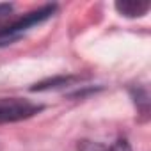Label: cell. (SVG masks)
Segmentation results:
<instances>
[{"label": "cell", "instance_id": "cell-1", "mask_svg": "<svg viewBox=\"0 0 151 151\" xmlns=\"http://www.w3.org/2000/svg\"><path fill=\"white\" fill-rule=\"evenodd\" d=\"M55 11H57V6H55V4H46V6H43V7L36 9V11H30V13L23 14L22 18L14 20L13 23H9V25L2 27V29H0V45H6L7 41L16 39L22 32L29 30L30 27H34V25H39V23L46 22L48 18H52V16H53V13H55Z\"/></svg>", "mask_w": 151, "mask_h": 151}, {"label": "cell", "instance_id": "cell-2", "mask_svg": "<svg viewBox=\"0 0 151 151\" xmlns=\"http://www.w3.org/2000/svg\"><path fill=\"white\" fill-rule=\"evenodd\" d=\"M43 110V105L25 98H0V124L29 119Z\"/></svg>", "mask_w": 151, "mask_h": 151}, {"label": "cell", "instance_id": "cell-3", "mask_svg": "<svg viewBox=\"0 0 151 151\" xmlns=\"http://www.w3.org/2000/svg\"><path fill=\"white\" fill-rule=\"evenodd\" d=\"M116 9L119 14L126 18H140L147 14L149 2H146V0H123V2H116Z\"/></svg>", "mask_w": 151, "mask_h": 151}, {"label": "cell", "instance_id": "cell-4", "mask_svg": "<svg viewBox=\"0 0 151 151\" xmlns=\"http://www.w3.org/2000/svg\"><path fill=\"white\" fill-rule=\"evenodd\" d=\"M71 80H73L71 77H55V78L43 80V82L36 84L30 91H48V89H53V87H62V86H66V84L71 82Z\"/></svg>", "mask_w": 151, "mask_h": 151}, {"label": "cell", "instance_id": "cell-5", "mask_svg": "<svg viewBox=\"0 0 151 151\" xmlns=\"http://www.w3.org/2000/svg\"><path fill=\"white\" fill-rule=\"evenodd\" d=\"M78 151H109V147H105L103 144H98V142L80 140L78 142Z\"/></svg>", "mask_w": 151, "mask_h": 151}, {"label": "cell", "instance_id": "cell-6", "mask_svg": "<svg viewBox=\"0 0 151 151\" xmlns=\"http://www.w3.org/2000/svg\"><path fill=\"white\" fill-rule=\"evenodd\" d=\"M109 151H132V146L128 144L126 139H117V140L109 147Z\"/></svg>", "mask_w": 151, "mask_h": 151}, {"label": "cell", "instance_id": "cell-7", "mask_svg": "<svg viewBox=\"0 0 151 151\" xmlns=\"http://www.w3.org/2000/svg\"><path fill=\"white\" fill-rule=\"evenodd\" d=\"M11 11H13V4H0V18L7 16Z\"/></svg>", "mask_w": 151, "mask_h": 151}]
</instances>
